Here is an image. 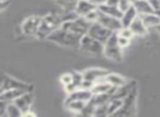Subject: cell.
Segmentation results:
<instances>
[{"mask_svg": "<svg viewBox=\"0 0 160 117\" xmlns=\"http://www.w3.org/2000/svg\"><path fill=\"white\" fill-rule=\"evenodd\" d=\"M6 114L9 116H21L22 112L13 102H8L7 107H6Z\"/></svg>", "mask_w": 160, "mask_h": 117, "instance_id": "cell-25", "label": "cell"}, {"mask_svg": "<svg viewBox=\"0 0 160 117\" xmlns=\"http://www.w3.org/2000/svg\"><path fill=\"white\" fill-rule=\"evenodd\" d=\"M105 81L109 82L110 85L113 86V88H118L121 85H124L126 84L127 79L124 77H122L121 75H118V73H108L107 77H105Z\"/></svg>", "mask_w": 160, "mask_h": 117, "instance_id": "cell-18", "label": "cell"}, {"mask_svg": "<svg viewBox=\"0 0 160 117\" xmlns=\"http://www.w3.org/2000/svg\"><path fill=\"white\" fill-rule=\"evenodd\" d=\"M123 104V100H118V99H111L108 103V116L112 115L113 116L116 112L121 108Z\"/></svg>", "mask_w": 160, "mask_h": 117, "instance_id": "cell-24", "label": "cell"}, {"mask_svg": "<svg viewBox=\"0 0 160 117\" xmlns=\"http://www.w3.org/2000/svg\"><path fill=\"white\" fill-rule=\"evenodd\" d=\"M90 25H91L90 21H88L83 17H78V18L73 19V20L64 22L62 24V27L72 32L73 34H77L79 36H83L88 33V30H89Z\"/></svg>", "mask_w": 160, "mask_h": 117, "instance_id": "cell-4", "label": "cell"}, {"mask_svg": "<svg viewBox=\"0 0 160 117\" xmlns=\"http://www.w3.org/2000/svg\"><path fill=\"white\" fill-rule=\"evenodd\" d=\"M99 10H100L102 13L107 14V16L110 17H114V18L121 19L123 12L118 9V7H113V6H109V5H103L101 7H99Z\"/></svg>", "mask_w": 160, "mask_h": 117, "instance_id": "cell-21", "label": "cell"}, {"mask_svg": "<svg viewBox=\"0 0 160 117\" xmlns=\"http://www.w3.org/2000/svg\"><path fill=\"white\" fill-rule=\"evenodd\" d=\"M107 1H108V0H91V2L98 8L101 7V6H103V5H105V3H107Z\"/></svg>", "mask_w": 160, "mask_h": 117, "instance_id": "cell-31", "label": "cell"}, {"mask_svg": "<svg viewBox=\"0 0 160 117\" xmlns=\"http://www.w3.org/2000/svg\"><path fill=\"white\" fill-rule=\"evenodd\" d=\"M116 33H118V36H122V37H125V38H129V40H132L133 37H135L134 34H133V32L131 31L129 27H121Z\"/></svg>", "mask_w": 160, "mask_h": 117, "instance_id": "cell-26", "label": "cell"}, {"mask_svg": "<svg viewBox=\"0 0 160 117\" xmlns=\"http://www.w3.org/2000/svg\"><path fill=\"white\" fill-rule=\"evenodd\" d=\"M82 36H79L77 34H73L72 32L68 31V30L62 29V27L56 29L53 31L48 36L46 37L47 41L53 42L57 45L64 47H69V48H79L80 40Z\"/></svg>", "mask_w": 160, "mask_h": 117, "instance_id": "cell-1", "label": "cell"}, {"mask_svg": "<svg viewBox=\"0 0 160 117\" xmlns=\"http://www.w3.org/2000/svg\"><path fill=\"white\" fill-rule=\"evenodd\" d=\"M118 45H120V47L123 49V48H125V47H128L129 46L132 40H129V38L122 37V36H118Z\"/></svg>", "mask_w": 160, "mask_h": 117, "instance_id": "cell-29", "label": "cell"}, {"mask_svg": "<svg viewBox=\"0 0 160 117\" xmlns=\"http://www.w3.org/2000/svg\"><path fill=\"white\" fill-rule=\"evenodd\" d=\"M133 3V0H118V9L121 11H125L126 9H128Z\"/></svg>", "mask_w": 160, "mask_h": 117, "instance_id": "cell-27", "label": "cell"}, {"mask_svg": "<svg viewBox=\"0 0 160 117\" xmlns=\"http://www.w3.org/2000/svg\"><path fill=\"white\" fill-rule=\"evenodd\" d=\"M112 33H114V32H111L109 29L104 27L102 24H100V23L92 22L89 27V30H88L87 34L91 36V37L96 38V40L99 41V42H101L102 44H104V43L109 40L110 36L112 35Z\"/></svg>", "mask_w": 160, "mask_h": 117, "instance_id": "cell-7", "label": "cell"}, {"mask_svg": "<svg viewBox=\"0 0 160 117\" xmlns=\"http://www.w3.org/2000/svg\"><path fill=\"white\" fill-rule=\"evenodd\" d=\"M103 54L107 58L113 61H122L123 59V49L120 47L118 42V33L114 32L109 37V40L104 43Z\"/></svg>", "mask_w": 160, "mask_h": 117, "instance_id": "cell-3", "label": "cell"}, {"mask_svg": "<svg viewBox=\"0 0 160 117\" xmlns=\"http://www.w3.org/2000/svg\"><path fill=\"white\" fill-rule=\"evenodd\" d=\"M108 73H109V71L105 70V69L91 68V69H87V70L83 71L82 77H83V80H87V81L96 83V82L104 79Z\"/></svg>", "mask_w": 160, "mask_h": 117, "instance_id": "cell-10", "label": "cell"}, {"mask_svg": "<svg viewBox=\"0 0 160 117\" xmlns=\"http://www.w3.org/2000/svg\"><path fill=\"white\" fill-rule=\"evenodd\" d=\"M62 23H64V20H62V13L47 14L41 20V24L38 33H36V36H38L40 38H46L52 32L62 27Z\"/></svg>", "mask_w": 160, "mask_h": 117, "instance_id": "cell-2", "label": "cell"}, {"mask_svg": "<svg viewBox=\"0 0 160 117\" xmlns=\"http://www.w3.org/2000/svg\"><path fill=\"white\" fill-rule=\"evenodd\" d=\"M105 5L113 6V7H118V0H108Z\"/></svg>", "mask_w": 160, "mask_h": 117, "instance_id": "cell-32", "label": "cell"}, {"mask_svg": "<svg viewBox=\"0 0 160 117\" xmlns=\"http://www.w3.org/2000/svg\"><path fill=\"white\" fill-rule=\"evenodd\" d=\"M41 20H42V18H41V17H36V16L28 18L27 20L23 22L22 27H21L22 32L28 36L36 35V33H38V27H40V24H41Z\"/></svg>", "mask_w": 160, "mask_h": 117, "instance_id": "cell-8", "label": "cell"}, {"mask_svg": "<svg viewBox=\"0 0 160 117\" xmlns=\"http://www.w3.org/2000/svg\"><path fill=\"white\" fill-rule=\"evenodd\" d=\"M25 92H30V91L23 90V89H10L0 94V100L5 102H13L16 99H18L20 95H22Z\"/></svg>", "mask_w": 160, "mask_h": 117, "instance_id": "cell-16", "label": "cell"}, {"mask_svg": "<svg viewBox=\"0 0 160 117\" xmlns=\"http://www.w3.org/2000/svg\"><path fill=\"white\" fill-rule=\"evenodd\" d=\"M157 29L159 30V32H160V24H159V25H158V27H157Z\"/></svg>", "mask_w": 160, "mask_h": 117, "instance_id": "cell-35", "label": "cell"}, {"mask_svg": "<svg viewBox=\"0 0 160 117\" xmlns=\"http://www.w3.org/2000/svg\"><path fill=\"white\" fill-rule=\"evenodd\" d=\"M132 6L135 8L138 16L152 13L153 12V9H152V7H151L150 2H149V0H133Z\"/></svg>", "mask_w": 160, "mask_h": 117, "instance_id": "cell-15", "label": "cell"}, {"mask_svg": "<svg viewBox=\"0 0 160 117\" xmlns=\"http://www.w3.org/2000/svg\"><path fill=\"white\" fill-rule=\"evenodd\" d=\"M32 102H33V95L30 92H25L22 95L13 101V103L20 108V110L22 112V115L24 113H27L30 110V106H31Z\"/></svg>", "mask_w": 160, "mask_h": 117, "instance_id": "cell-12", "label": "cell"}, {"mask_svg": "<svg viewBox=\"0 0 160 117\" xmlns=\"http://www.w3.org/2000/svg\"><path fill=\"white\" fill-rule=\"evenodd\" d=\"M103 47H104V44L97 41L96 38L91 37L88 34L83 35L81 37V40H80L79 48L82 51H85V53L91 54V55H100V54H103Z\"/></svg>", "mask_w": 160, "mask_h": 117, "instance_id": "cell-5", "label": "cell"}, {"mask_svg": "<svg viewBox=\"0 0 160 117\" xmlns=\"http://www.w3.org/2000/svg\"><path fill=\"white\" fill-rule=\"evenodd\" d=\"M153 13L156 14V16H158L160 18V9H157V10H155V11H153Z\"/></svg>", "mask_w": 160, "mask_h": 117, "instance_id": "cell-34", "label": "cell"}, {"mask_svg": "<svg viewBox=\"0 0 160 117\" xmlns=\"http://www.w3.org/2000/svg\"><path fill=\"white\" fill-rule=\"evenodd\" d=\"M137 16L138 14H137V12H136L135 8H134L133 6H131L128 9L123 11V13H122V17H121V19H120L121 23H122V27H128L129 25H131V23L134 21V19Z\"/></svg>", "mask_w": 160, "mask_h": 117, "instance_id": "cell-17", "label": "cell"}, {"mask_svg": "<svg viewBox=\"0 0 160 117\" xmlns=\"http://www.w3.org/2000/svg\"><path fill=\"white\" fill-rule=\"evenodd\" d=\"M151 7H152L153 11L157 9H160V0H149Z\"/></svg>", "mask_w": 160, "mask_h": 117, "instance_id": "cell-30", "label": "cell"}, {"mask_svg": "<svg viewBox=\"0 0 160 117\" xmlns=\"http://www.w3.org/2000/svg\"><path fill=\"white\" fill-rule=\"evenodd\" d=\"M140 19L142 20L144 24L146 25L147 29L149 27H157L160 24V18L158 16H156L155 13H147V14H142L139 16Z\"/></svg>", "mask_w": 160, "mask_h": 117, "instance_id": "cell-20", "label": "cell"}, {"mask_svg": "<svg viewBox=\"0 0 160 117\" xmlns=\"http://www.w3.org/2000/svg\"><path fill=\"white\" fill-rule=\"evenodd\" d=\"M113 86L110 85L109 82L105 81V78L100 81L96 82L93 84V86L91 88V92L92 94H101V93H108L112 90Z\"/></svg>", "mask_w": 160, "mask_h": 117, "instance_id": "cell-19", "label": "cell"}, {"mask_svg": "<svg viewBox=\"0 0 160 117\" xmlns=\"http://www.w3.org/2000/svg\"><path fill=\"white\" fill-rule=\"evenodd\" d=\"M87 102L85 101H71V102H67L65 103V106L68 110L75 113V114H81L82 110L85 108Z\"/></svg>", "mask_w": 160, "mask_h": 117, "instance_id": "cell-22", "label": "cell"}, {"mask_svg": "<svg viewBox=\"0 0 160 117\" xmlns=\"http://www.w3.org/2000/svg\"><path fill=\"white\" fill-rule=\"evenodd\" d=\"M136 97H137V91L136 86L131 91L125 99H123V104L121 108L113 115V116H132L136 113Z\"/></svg>", "mask_w": 160, "mask_h": 117, "instance_id": "cell-6", "label": "cell"}, {"mask_svg": "<svg viewBox=\"0 0 160 117\" xmlns=\"http://www.w3.org/2000/svg\"><path fill=\"white\" fill-rule=\"evenodd\" d=\"M91 97H92V92L90 90L78 89V90H75V91H72V92L68 93V96H67L65 103H67V102H71V101L88 102Z\"/></svg>", "mask_w": 160, "mask_h": 117, "instance_id": "cell-11", "label": "cell"}, {"mask_svg": "<svg viewBox=\"0 0 160 117\" xmlns=\"http://www.w3.org/2000/svg\"><path fill=\"white\" fill-rule=\"evenodd\" d=\"M96 6L91 2V0H79L77 2V6L75 8V12L79 17H86L89 12H91L92 10H94Z\"/></svg>", "mask_w": 160, "mask_h": 117, "instance_id": "cell-13", "label": "cell"}, {"mask_svg": "<svg viewBox=\"0 0 160 117\" xmlns=\"http://www.w3.org/2000/svg\"><path fill=\"white\" fill-rule=\"evenodd\" d=\"M97 22L102 24L103 27H107V29H109L111 32H118L121 27H123L120 19L114 18V17L107 16V14L102 13L101 11H100V16H99Z\"/></svg>", "mask_w": 160, "mask_h": 117, "instance_id": "cell-9", "label": "cell"}, {"mask_svg": "<svg viewBox=\"0 0 160 117\" xmlns=\"http://www.w3.org/2000/svg\"><path fill=\"white\" fill-rule=\"evenodd\" d=\"M60 82L64 84V86H67L72 82V75L71 73H65L60 77Z\"/></svg>", "mask_w": 160, "mask_h": 117, "instance_id": "cell-28", "label": "cell"}, {"mask_svg": "<svg viewBox=\"0 0 160 117\" xmlns=\"http://www.w3.org/2000/svg\"><path fill=\"white\" fill-rule=\"evenodd\" d=\"M56 1L60 6L62 11L69 12V11H75V8L79 0H56Z\"/></svg>", "mask_w": 160, "mask_h": 117, "instance_id": "cell-23", "label": "cell"}, {"mask_svg": "<svg viewBox=\"0 0 160 117\" xmlns=\"http://www.w3.org/2000/svg\"><path fill=\"white\" fill-rule=\"evenodd\" d=\"M129 29H131V31L133 32L134 36H144L147 34V32H148V29L146 27V25L144 24V22H142V20L140 19L139 16H137L135 19H134V21L131 23V25H129Z\"/></svg>", "mask_w": 160, "mask_h": 117, "instance_id": "cell-14", "label": "cell"}, {"mask_svg": "<svg viewBox=\"0 0 160 117\" xmlns=\"http://www.w3.org/2000/svg\"><path fill=\"white\" fill-rule=\"evenodd\" d=\"M7 6H8V3L6 2V1H3V0H0V10L5 9Z\"/></svg>", "mask_w": 160, "mask_h": 117, "instance_id": "cell-33", "label": "cell"}]
</instances>
